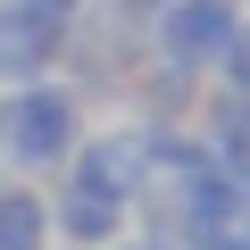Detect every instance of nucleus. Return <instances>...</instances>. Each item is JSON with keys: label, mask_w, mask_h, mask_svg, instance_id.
I'll list each match as a JSON object with an SVG mask.
<instances>
[{"label": "nucleus", "mask_w": 250, "mask_h": 250, "mask_svg": "<svg viewBox=\"0 0 250 250\" xmlns=\"http://www.w3.org/2000/svg\"><path fill=\"white\" fill-rule=\"evenodd\" d=\"M83 142V100L67 83H9L0 92V167H17V175H50L67 167Z\"/></svg>", "instance_id": "1"}, {"label": "nucleus", "mask_w": 250, "mask_h": 250, "mask_svg": "<svg viewBox=\"0 0 250 250\" xmlns=\"http://www.w3.org/2000/svg\"><path fill=\"white\" fill-rule=\"evenodd\" d=\"M233 17H242V0H167L142 34H150V59H167L184 75H217V59L233 42Z\"/></svg>", "instance_id": "2"}, {"label": "nucleus", "mask_w": 250, "mask_h": 250, "mask_svg": "<svg viewBox=\"0 0 250 250\" xmlns=\"http://www.w3.org/2000/svg\"><path fill=\"white\" fill-rule=\"evenodd\" d=\"M67 184H92V192L134 208L150 192V125H100V134H83L75 159H67Z\"/></svg>", "instance_id": "3"}, {"label": "nucleus", "mask_w": 250, "mask_h": 250, "mask_svg": "<svg viewBox=\"0 0 250 250\" xmlns=\"http://www.w3.org/2000/svg\"><path fill=\"white\" fill-rule=\"evenodd\" d=\"M67 59V17L25 9V0H0V92L9 83H42Z\"/></svg>", "instance_id": "4"}, {"label": "nucleus", "mask_w": 250, "mask_h": 250, "mask_svg": "<svg viewBox=\"0 0 250 250\" xmlns=\"http://www.w3.org/2000/svg\"><path fill=\"white\" fill-rule=\"evenodd\" d=\"M125 200H108V192H92V184H67L59 200H50V242H67V250H108V242H125Z\"/></svg>", "instance_id": "5"}, {"label": "nucleus", "mask_w": 250, "mask_h": 250, "mask_svg": "<svg viewBox=\"0 0 250 250\" xmlns=\"http://www.w3.org/2000/svg\"><path fill=\"white\" fill-rule=\"evenodd\" d=\"M0 250H50V200L25 184H0Z\"/></svg>", "instance_id": "6"}, {"label": "nucleus", "mask_w": 250, "mask_h": 250, "mask_svg": "<svg viewBox=\"0 0 250 250\" xmlns=\"http://www.w3.org/2000/svg\"><path fill=\"white\" fill-rule=\"evenodd\" d=\"M208 83H233V92H250V9L233 17V42H225V59H217V75Z\"/></svg>", "instance_id": "7"}, {"label": "nucleus", "mask_w": 250, "mask_h": 250, "mask_svg": "<svg viewBox=\"0 0 250 250\" xmlns=\"http://www.w3.org/2000/svg\"><path fill=\"white\" fill-rule=\"evenodd\" d=\"M159 9H167V0H100V17H108V25H150Z\"/></svg>", "instance_id": "8"}, {"label": "nucleus", "mask_w": 250, "mask_h": 250, "mask_svg": "<svg viewBox=\"0 0 250 250\" xmlns=\"http://www.w3.org/2000/svg\"><path fill=\"white\" fill-rule=\"evenodd\" d=\"M25 9H50V17H67V25H75V17L92 9V0H25Z\"/></svg>", "instance_id": "9"}, {"label": "nucleus", "mask_w": 250, "mask_h": 250, "mask_svg": "<svg viewBox=\"0 0 250 250\" xmlns=\"http://www.w3.org/2000/svg\"><path fill=\"white\" fill-rule=\"evenodd\" d=\"M108 250H175L167 233H125V242H108Z\"/></svg>", "instance_id": "10"}, {"label": "nucleus", "mask_w": 250, "mask_h": 250, "mask_svg": "<svg viewBox=\"0 0 250 250\" xmlns=\"http://www.w3.org/2000/svg\"><path fill=\"white\" fill-rule=\"evenodd\" d=\"M225 250H250V225H242V233H233V242H225Z\"/></svg>", "instance_id": "11"}, {"label": "nucleus", "mask_w": 250, "mask_h": 250, "mask_svg": "<svg viewBox=\"0 0 250 250\" xmlns=\"http://www.w3.org/2000/svg\"><path fill=\"white\" fill-rule=\"evenodd\" d=\"M0 184H9V175H0Z\"/></svg>", "instance_id": "12"}]
</instances>
